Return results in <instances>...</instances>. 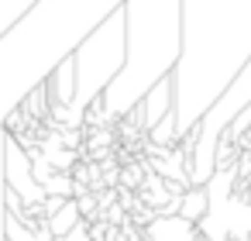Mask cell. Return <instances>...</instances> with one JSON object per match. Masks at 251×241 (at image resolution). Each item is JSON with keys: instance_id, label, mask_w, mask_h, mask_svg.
Listing matches in <instances>:
<instances>
[{"instance_id": "obj_1", "label": "cell", "mask_w": 251, "mask_h": 241, "mask_svg": "<svg viewBox=\"0 0 251 241\" xmlns=\"http://www.w3.org/2000/svg\"><path fill=\"white\" fill-rule=\"evenodd\" d=\"M251 66V0H182L176 69L179 134L196 128Z\"/></svg>"}, {"instance_id": "obj_2", "label": "cell", "mask_w": 251, "mask_h": 241, "mask_svg": "<svg viewBox=\"0 0 251 241\" xmlns=\"http://www.w3.org/2000/svg\"><path fill=\"white\" fill-rule=\"evenodd\" d=\"M121 4L124 0H38L0 38V134L28 93L42 86Z\"/></svg>"}, {"instance_id": "obj_3", "label": "cell", "mask_w": 251, "mask_h": 241, "mask_svg": "<svg viewBox=\"0 0 251 241\" xmlns=\"http://www.w3.org/2000/svg\"><path fill=\"white\" fill-rule=\"evenodd\" d=\"M127 62L124 73L100 97L110 128L127 117L182 59V0H124Z\"/></svg>"}, {"instance_id": "obj_4", "label": "cell", "mask_w": 251, "mask_h": 241, "mask_svg": "<svg viewBox=\"0 0 251 241\" xmlns=\"http://www.w3.org/2000/svg\"><path fill=\"white\" fill-rule=\"evenodd\" d=\"M73 62H76V104L69 107L66 128H86V107L110 90V83L124 73V62H127L124 4L79 42V49L73 52Z\"/></svg>"}, {"instance_id": "obj_5", "label": "cell", "mask_w": 251, "mask_h": 241, "mask_svg": "<svg viewBox=\"0 0 251 241\" xmlns=\"http://www.w3.org/2000/svg\"><path fill=\"white\" fill-rule=\"evenodd\" d=\"M7 134V131H4ZM4 179H7V189H14L21 200H25V207H31V203H45L49 200V193L38 186V179H35V165H31V155L7 134V148H4Z\"/></svg>"}, {"instance_id": "obj_6", "label": "cell", "mask_w": 251, "mask_h": 241, "mask_svg": "<svg viewBox=\"0 0 251 241\" xmlns=\"http://www.w3.org/2000/svg\"><path fill=\"white\" fill-rule=\"evenodd\" d=\"M145 241H203V231L186 217H155L145 227Z\"/></svg>"}, {"instance_id": "obj_7", "label": "cell", "mask_w": 251, "mask_h": 241, "mask_svg": "<svg viewBox=\"0 0 251 241\" xmlns=\"http://www.w3.org/2000/svg\"><path fill=\"white\" fill-rule=\"evenodd\" d=\"M45 90H49L52 107H73L76 104V62H73V55L55 66V73L45 80Z\"/></svg>"}, {"instance_id": "obj_8", "label": "cell", "mask_w": 251, "mask_h": 241, "mask_svg": "<svg viewBox=\"0 0 251 241\" xmlns=\"http://www.w3.org/2000/svg\"><path fill=\"white\" fill-rule=\"evenodd\" d=\"M145 124H148V131L162 121V117H169L172 110H176V76H169V80H162L148 97H145Z\"/></svg>"}, {"instance_id": "obj_9", "label": "cell", "mask_w": 251, "mask_h": 241, "mask_svg": "<svg viewBox=\"0 0 251 241\" xmlns=\"http://www.w3.org/2000/svg\"><path fill=\"white\" fill-rule=\"evenodd\" d=\"M210 214V189L206 186H193L186 196H182V207H179V217L193 220V224H203Z\"/></svg>"}, {"instance_id": "obj_10", "label": "cell", "mask_w": 251, "mask_h": 241, "mask_svg": "<svg viewBox=\"0 0 251 241\" xmlns=\"http://www.w3.org/2000/svg\"><path fill=\"white\" fill-rule=\"evenodd\" d=\"M79 224H83V214H79V203H76V200H69L59 214L49 217V231H52V238H66V234H73Z\"/></svg>"}, {"instance_id": "obj_11", "label": "cell", "mask_w": 251, "mask_h": 241, "mask_svg": "<svg viewBox=\"0 0 251 241\" xmlns=\"http://www.w3.org/2000/svg\"><path fill=\"white\" fill-rule=\"evenodd\" d=\"M35 4H38V0H0V38H4Z\"/></svg>"}, {"instance_id": "obj_12", "label": "cell", "mask_w": 251, "mask_h": 241, "mask_svg": "<svg viewBox=\"0 0 251 241\" xmlns=\"http://www.w3.org/2000/svg\"><path fill=\"white\" fill-rule=\"evenodd\" d=\"M4 148H7V134H0V241H7V179H4Z\"/></svg>"}, {"instance_id": "obj_13", "label": "cell", "mask_w": 251, "mask_h": 241, "mask_svg": "<svg viewBox=\"0 0 251 241\" xmlns=\"http://www.w3.org/2000/svg\"><path fill=\"white\" fill-rule=\"evenodd\" d=\"M55 241H93V234H90V220H83L73 234H66V238H55Z\"/></svg>"}]
</instances>
